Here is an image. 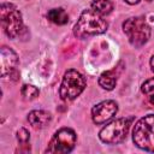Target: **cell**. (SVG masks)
Returning <instances> with one entry per match:
<instances>
[{
	"mask_svg": "<svg viewBox=\"0 0 154 154\" xmlns=\"http://www.w3.org/2000/svg\"><path fill=\"white\" fill-rule=\"evenodd\" d=\"M125 2H128L129 5H135V4H138L140 0H124Z\"/></svg>",
	"mask_w": 154,
	"mask_h": 154,
	"instance_id": "e0dca14e",
	"label": "cell"
},
{
	"mask_svg": "<svg viewBox=\"0 0 154 154\" xmlns=\"http://www.w3.org/2000/svg\"><path fill=\"white\" fill-rule=\"evenodd\" d=\"M150 69H152V71L154 72V55L150 58Z\"/></svg>",
	"mask_w": 154,
	"mask_h": 154,
	"instance_id": "ac0fdd59",
	"label": "cell"
},
{
	"mask_svg": "<svg viewBox=\"0 0 154 154\" xmlns=\"http://www.w3.org/2000/svg\"><path fill=\"white\" fill-rule=\"evenodd\" d=\"M107 28L108 23L103 18V16L96 13L90 8L81 13L79 19L73 26V34L78 38H87L90 36L103 34Z\"/></svg>",
	"mask_w": 154,
	"mask_h": 154,
	"instance_id": "6da1fadb",
	"label": "cell"
},
{
	"mask_svg": "<svg viewBox=\"0 0 154 154\" xmlns=\"http://www.w3.org/2000/svg\"><path fill=\"white\" fill-rule=\"evenodd\" d=\"M47 18H48L52 23H54V24H57V25H64V24H66V23L69 22V14H67V12H66L64 8H61V7L49 10L48 13H47Z\"/></svg>",
	"mask_w": 154,
	"mask_h": 154,
	"instance_id": "8fae6325",
	"label": "cell"
},
{
	"mask_svg": "<svg viewBox=\"0 0 154 154\" xmlns=\"http://www.w3.org/2000/svg\"><path fill=\"white\" fill-rule=\"evenodd\" d=\"M91 10L101 16H107L113 10V2L112 0H93Z\"/></svg>",
	"mask_w": 154,
	"mask_h": 154,
	"instance_id": "4fadbf2b",
	"label": "cell"
},
{
	"mask_svg": "<svg viewBox=\"0 0 154 154\" xmlns=\"http://www.w3.org/2000/svg\"><path fill=\"white\" fill-rule=\"evenodd\" d=\"M141 90L142 93L144 94V96L147 97V100L154 105V77L147 79L146 82L142 83V87H141Z\"/></svg>",
	"mask_w": 154,
	"mask_h": 154,
	"instance_id": "5bb4252c",
	"label": "cell"
},
{
	"mask_svg": "<svg viewBox=\"0 0 154 154\" xmlns=\"http://www.w3.org/2000/svg\"><path fill=\"white\" fill-rule=\"evenodd\" d=\"M20 93H22V96L24 97V100H29V101L36 99L38 96V94H40L38 89L32 84H24L22 87Z\"/></svg>",
	"mask_w": 154,
	"mask_h": 154,
	"instance_id": "9a60e30c",
	"label": "cell"
},
{
	"mask_svg": "<svg viewBox=\"0 0 154 154\" xmlns=\"http://www.w3.org/2000/svg\"><path fill=\"white\" fill-rule=\"evenodd\" d=\"M123 30L131 46L140 48L150 37V28L143 17H130L123 23Z\"/></svg>",
	"mask_w": 154,
	"mask_h": 154,
	"instance_id": "277c9868",
	"label": "cell"
},
{
	"mask_svg": "<svg viewBox=\"0 0 154 154\" xmlns=\"http://www.w3.org/2000/svg\"><path fill=\"white\" fill-rule=\"evenodd\" d=\"M132 141L140 149L154 153V114L144 116L135 124Z\"/></svg>",
	"mask_w": 154,
	"mask_h": 154,
	"instance_id": "7a4b0ae2",
	"label": "cell"
},
{
	"mask_svg": "<svg viewBox=\"0 0 154 154\" xmlns=\"http://www.w3.org/2000/svg\"><path fill=\"white\" fill-rule=\"evenodd\" d=\"M99 84L101 88L106 90H112L114 89L117 84V75L113 71H105L100 75L99 77Z\"/></svg>",
	"mask_w": 154,
	"mask_h": 154,
	"instance_id": "7c38bea8",
	"label": "cell"
},
{
	"mask_svg": "<svg viewBox=\"0 0 154 154\" xmlns=\"http://www.w3.org/2000/svg\"><path fill=\"white\" fill-rule=\"evenodd\" d=\"M17 140H18V142L22 143L23 146L28 144V142H29V140H30V134H29V131H28L26 129H24V128H20V129L17 131Z\"/></svg>",
	"mask_w": 154,
	"mask_h": 154,
	"instance_id": "2e32d148",
	"label": "cell"
},
{
	"mask_svg": "<svg viewBox=\"0 0 154 154\" xmlns=\"http://www.w3.org/2000/svg\"><path fill=\"white\" fill-rule=\"evenodd\" d=\"M51 119H52L51 113L42 109H35L28 114V122L34 129L46 128L51 123Z\"/></svg>",
	"mask_w": 154,
	"mask_h": 154,
	"instance_id": "30bf717a",
	"label": "cell"
},
{
	"mask_svg": "<svg viewBox=\"0 0 154 154\" xmlns=\"http://www.w3.org/2000/svg\"><path fill=\"white\" fill-rule=\"evenodd\" d=\"M132 122V117L114 119L100 130L99 138L106 144H118L126 138Z\"/></svg>",
	"mask_w": 154,
	"mask_h": 154,
	"instance_id": "3957f363",
	"label": "cell"
},
{
	"mask_svg": "<svg viewBox=\"0 0 154 154\" xmlns=\"http://www.w3.org/2000/svg\"><path fill=\"white\" fill-rule=\"evenodd\" d=\"M76 141H77V136L72 129L61 128L53 135V137L46 149V153H51V154L70 153L75 148Z\"/></svg>",
	"mask_w": 154,
	"mask_h": 154,
	"instance_id": "52a82bcc",
	"label": "cell"
},
{
	"mask_svg": "<svg viewBox=\"0 0 154 154\" xmlns=\"http://www.w3.org/2000/svg\"><path fill=\"white\" fill-rule=\"evenodd\" d=\"M0 61H1V77L5 78L6 76L11 75L17 69L18 57L16 52L6 46H2L0 49Z\"/></svg>",
	"mask_w": 154,
	"mask_h": 154,
	"instance_id": "9c48e42d",
	"label": "cell"
},
{
	"mask_svg": "<svg viewBox=\"0 0 154 154\" xmlns=\"http://www.w3.org/2000/svg\"><path fill=\"white\" fill-rule=\"evenodd\" d=\"M118 112V105L113 100H105L95 105L91 109V119L95 124H105Z\"/></svg>",
	"mask_w": 154,
	"mask_h": 154,
	"instance_id": "ba28073f",
	"label": "cell"
},
{
	"mask_svg": "<svg viewBox=\"0 0 154 154\" xmlns=\"http://www.w3.org/2000/svg\"><path fill=\"white\" fill-rule=\"evenodd\" d=\"M85 85H87L85 78L81 72H78L77 70H67L64 73L60 84V89H59L60 97L65 101L75 100L77 96L82 94Z\"/></svg>",
	"mask_w": 154,
	"mask_h": 154,
	"instance_id": "8992f818",
	"label": "cell"
},
{
	"mask_svg": "<svg viewBox=\"0 0 154 154\" xmlns=\"http://www.w3.org/2000/svg\"><path fill=\"white\" fill-rule=\"evenodd\" d=\"M0 19H1V26L5 34L10 38H16L22 34L24 29L22 13L13 4H8V2L1 4Z\"/></svg>",
	"mask_w": 154,
	"mask_h": 154,
	"instance_id": "5b68a950",
	"label": "cell"
}]
</instances>
